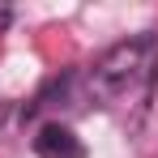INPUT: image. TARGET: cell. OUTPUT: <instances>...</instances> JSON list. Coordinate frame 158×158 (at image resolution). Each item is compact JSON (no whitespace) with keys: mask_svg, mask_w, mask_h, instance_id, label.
<instances>
[{"mask_svg":"<svg viewBox=\"0 0 158 158\" xmlns=\"http://www.w3.org/2000/svg\"><path fill=\"white\" fill-rule=\"evenodd\" d=\"M81 85L98 111L115 115V120H141L158 85V39L132 34L124 43L107 47L81 73Z\"/></svg>","mask_w":158,"mask_h":158,"instance_id":"6da1fadb","label":"cell"},{"mask_svg":"<svg viewBox=\"0 0 158 158\" xmlns=\"http://www.w3.org/2000/svg\"><path fill=\"white\" fill-rule=\"evenodd\" d=\"M9 22H13V9H9V4H0V34L9 30Z\"/></svg>","mask_w":158,"mask_h":158,"instance_id":"3957f363","label":"cell"},{"mask_svg":"<svg viewBox=\"0 0 158 158\" xmlns=\"http://www.w3.org/2000/svg\"><path fill=\"white\" fill-rule=\"evenodd\" d=\"M34 154L39 158H90V150L64 120H43L34 128Z\"/></svg>","mask_w":158,"mask_h":158,"instance_id":"7a4b0ae2","label":"cell"}]
</instances>
